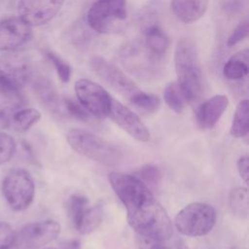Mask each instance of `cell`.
<instances>
[{
    "instance_id": "1",
    "label": "cell",
    "mask_w": 249,
    "mask_h": 249,
    "mask_svg": "<svg viewBox=\"0 0 249 249\" xmlns=\"http://www.w3.org/2000/svg\"><path fill=\"white\" fill-rule=\"evenodd\" d=\"M109 181L124 203L127 222L137 235L164 241L171 237V221L145 183L136 176L121 172H111Z\"/></svg>"
},
{
    "instance_id": "2",
    "label": "cell",
    "mask_w": 249,
    "mask_h": 249,
    "mask_svg": "<svg viewBox=\"0 0 249 249\" xmlns=\"http://www.w3.org/2000/svg\"><path fill=\"white\" fill-rule=\"evenodd\" d=\"M177 85L185 101L194 102L203 91V78L195 44L187 38L178 41L174 54Z\"/></svg>"
},
{
    "instance_id": "3",
    "label": "cell",
    "mask_w": 249,
    "mask_h": 249,
    "mask_svg": "<svg viewBox=\"0 0 249 249\" xmlns=\"http://www.w3.org/2000/svg\"><path fill=\"white\" fill-rule=\"evenodd\" d=\"M66 139L75 152L102 164L116 166L122 161V152L115 145L88 130L71 129Z\"/></svg>"
},
{
    "instance_id": "4",
    "label": "cell",
    "mask_w": 249,
    "mask_h": 249,
    "mask_svg": "<svg viewBox=\"0 0 249 249\" xmlns=\"http://www.w3.org/2000/svg\"><path fill=\"white\" fill-rule=\"evenodd\" d=\"M87 20L91 29L101 34L122 31L127 21L126 0H96L88 12Z\"/></svg>"
},
{
    "instance_id": "5",
    "label": "cell",
    "mask_w": 249,
    "mask_h": 249,
    "mask_svg": "<svg viewBox=\"0 0 249 249\" xmlns=\"http://www.w3.org/2000/svg\"><path fill=\"white\" fill-rule=\"evenodd\" d=\"M216 219V211L210 204L192 202L179 211L174 223L180 233L196 237L207 234L215 226Z\"/></svg>"
},
{
    "instance_id": "6",
    "label": "cell",
    "mask_w": 249,
    "mask_h": 249,
    "mask_svg": "<svg viewBox=\"0 0 249 249\" xmlns=\"http://www.w3.org/2000/svg\"><path fill=\"white\" fill-rule=\"evenodd\" d=\"M2 193L15 211H22L30 206L35 195V184L30 173L20 167L10 170L2 182Z\"/></svg>"
},
{
    "instance_id": "7",
    "label": "cell",
    "mask_w": 249,
    "mask_h": 249,
    "mask_svg": "<svg viewBox=\"0 0 249 249\" xmlns=\"http://www.w3.org/2000/svg\"><path fill=\"white\" fill-rule=\"evenodd\" d=\"M124 67L138 78H155L160 68V60L144 45L143 42L134 41L124 46L120 53Z\"/></svg>"
},
{
    "instance_id": "8",
    "label": "cell",
    "mask_w": 249,
    "mask_h": 249,
    "mask_svg": "<svg viewBox=\"0 0 249 249\" xmlns=\"http://www.w3.org/2000/svg\"><path fill=\"white\" fill-rule=\"evenodd\" d=\"M59 232L60 225L56 221L29 223L15 231L10 249H39L54 240Z\"/></svg>"
},
{
    "instance_id": "9",
    "label": "cell",
    "mask_w": 249,
    "mask_h": 249,
    "mask_svg": "<svg viewBox=\"0 0 249 249\" xmlns=\"http://www.w3.org/2000/svg\"><path fill=\"white\" fill-rule=\"evenodd\" d=\"M28 58L18 53L10 52L0 56V90L19 91L31 77Z\"/></svg>"
},
{
    "instance_id": "10",
    "label": "cell",
    "mask_w": 249,
    "mask_h": 249,
    "mask_svg": "<svg viewBox=\"0 0 249 249\" xmlns=\"http://www.w3.org/2000/svg\"><path fill=\"white\" fill-rule=\"evenodd\" d=\"M89 67L106 85L128 100L141 90L123 70L102 56H92Z\"/></svg>"
},
{
    "instance_id": "11",
    "label": "cell",
    "mask_w": 249,
    "mask_h": 249,
    "mask_svg": "<svg viewBox=\"0 0 249 249\" xmlns=\"http://www.w3.org/2000/svg\"><path fill=\"white\" fill-rule=\"evenodd\" d=\"M74 88L80 104L89 114L97 118L108 117L113 97L104 88L89 79L76 81Z\"/></svg>"
},
{
    "instance_id": "12",
    "label": "cell",
    "mask_w": 249,
    "mask_h": 249,
    "mask_svg": "<svg viewBox=\"0 0 249 249\" xmlns=\"http://www.w3.org/2000/svg\"><path fill=\"white\" fill-rule=\"evenodd\" d=\"M65 0H19L18 17L30 26H39L51 21L60 11Z\"/></svg>"
},
{
    "instance_id": "13",
    "label": "cell",
    "mask_w": 249,
    "mask_h": 249,
    "mask_svg": "<svg viewBox=\"0 0 249 249\" xmlns=\"http://www.w3.org/2000/svg\"><path fill=\"white\" fill-rule=\"evenodd\" d=\"M108 117L134 139L141 142L150 140V131L140 118L114 98L111 102Z\"/></svg>"
},
{
    "instance_id": "14",
    "label": "cell",
    "mask_w": 249,
    "mask_h": 249,
    "mask_svg": "<svg viewBox=\"0 0 249 249\" xmlns=\"http://www.w3.org/2000/svg\"><path fill=\"white\" fill-rule=\"evenodd\" d=\"M31 37V26L19 17H10L0 21V51L12 52Z\"/></svg>"
},
{
    "instance_id": "15",
    "label": "cell",
    "mask_w": 249,
    "mask_h": 249,
    "mask_svg": "<svg viewBox=\"0 0 249 249\" xmlns=\"http://www.w3.org/2000/svg\"><path fill=\"white\" fill-rule=\"evenodd\" d=\"M141 29L144 36V45L156 56L162 58L167 53L169 39L166 33L159 24L157 18L151 14L146 13L141 20Z\"/></svg>"
},
{
    "instance_id": "16",
    "label": "cell",
    "mask_w": 249,
    "mask_h": 249,
    "mask_svg": "<svg viewBox=\"0 0 249 249\" xmlns=\"http://www.w3.org/2000/svg\"><path fill=\"white\" fill-rule=\"evenodd\" d=\"M229 105V98L224 94H217L204 101L196 111V122L200 128H212Z\"/></svg>"
},
{
    "instance_id": "17",
    "label": "cell",
    "mask_w": 249,
    "mask_h": 249,
    "mask_svg": "<svg viewBox=\"0 0 249 249\" xmlns=\"http://www.w3.org/2000/svg\"><path fill=\"white\" fill-rule=\"evenodd\" d=\"M209 0H172L171 9L176 18L184 23H193L202 18Z\"/></svg>"
},
{
    "instance_id": "18",
    "label": "cell",
    "mask_w": 249,
    "mask_h": 249,
    "mask_svg": "<svg viewBox=\"0 0 249 249\" xmlns=\"http://www.w3.org/2000/svg\"><path fill=\"white\" fill-rule=\"evenodd\" d=\"M249 72V50H241L232 54L223 67V74L228 80H240Z\"/></svg>"
},
{
    "instance_id": "19",
    "label": "cell",
    "mask_w": 249,
    "mask_h": 249,
    "mask_svg": "<svg viewBox=\"0 0 249 249\" xmlns=\"http://www.w3.org/2000/svg\"><path fill=\"white\" fill-rule=\"evenodd\" d=\"M24 99L19 91L0 90V122L8 125L13 115L23 108Z\"/></svg>"
},
{
    "instance_id": "20",
    "label": "cell",
    "mask_w": 249,
    "mask_h": 249,
    "mask_svg": "<svg viewBox=\"0 0 249 249\" xmlns=\"http://www.w3.org/2000/svg\"><path fill=\"white\" fill-rule=\"evenodd\" d=\"M41 119V113L35 108H21L11 118L8 127L18 132L27 131Z\"/></svg>"
},
{
    "instance_id": "21",
    "label": "cell",
    "mask_w": 249,
    "mask_h": 249,
    "mask_svg": "<svg viewBox=\"0 0 249 249\" xmlns=\"http://www.w3.org/2000/svg\"><path fill=\"white\" fill-rule=\"evenodd\" d=\"M249 132V101L241 100L236 108L232 118L230 133L235 138H242Z\"/></svg>"
},
{
    "instance_id": "22",
    "label": "cell",
    "mask_w": 249,
    "mask_h": 249,
    "mask_svg": "<svg viewBox=\"0 0 249 249\" xmlns=\"http://www.w3.org/2000/svg\"><path fill=\"white\" fill-rule=\"evenodd\" d=\"M36 90L42 102L53 113H60L63 108V102L60 100L55 89L53 85L46 80H42L37 83Z\"/></svg>"
},
{
    "instance_id": "23",
    "label": "cell",
    "mask_w": 249,
    "mask_h": 249,
    "mask_svg": "<svg viewBox=\"0 0 249 249\" xmlns=\"http://www.w3.org/2000/svg\"><path fill=\"white\" fill-rule=\"evenodd\" d=\"M103 217L102 208L100 206L88 207L82 215L75 229L83 234H88L95 231L101 224Z\"/></svg>"
},
{
    "instance_id": "24",
    "label": "cell",
    "mask_w": 249,
    "mask_h": 249,
    "mask_svg": "<svg viewBox=\"0 0 249 249\" xmlns=\"http://www.w3.org/2000/svg\"><path fill=\"white\" fill-rule=\"evenodd\" d=\"M229 202L234 215L240 218H247L249 213V196L246 188L237 187L232 189L230 193Z\"/></svg>"
},
{
    "instance_id": "25",
    "label": "cell",
    "mask_w": 249,
    "mask_h": 249,
    "mask_svg": "<svg viewBox=\"0 0 249 249\" xmlns=\"http://www.w3.org/2000/svg\"><path fill=\"white\" fill-rule=\"evenodd\" d=\"M89 207V200L88 198L81 195V194H75L72 195L66 204L67 213L69 216L70 221L72 222L73 226L76 227L79 223L82 215Z\"/></svg>"
},
{
    "instance_id": "26",
    "label": "cell",
    "mask_w": 249,
    "mask_h": 249,
    "mask_svg": "<svg viewBox=\"0 0 249 249\" xmlns=\"http://www.w3.org/2000/svg\"><path fill=\"white\" fill-rule=\"evenodd\" d=\"M130 103L145 113H155L160 107V99L152 93L138 91L130 98Z\"/></svg>"
},
{
    "instance_id": "27",
    "label": "cell",
    "mask_w": 249,
    "mask_h": 249,
    "mask_svg": "<svg viewBox=\"0 0 249 249\" xmlns=\"http://www.w3.org/2000/svg\"><path fill=\"white\" fill-rule=\"evenodd\" d=\"M163 99L167 106L175 113H181L184 110L185 99L177 83H170L165 87Z\"/></svg>"
},
{
    "instance_id": "28",
    "label": "cell",
    "mask_w": 249,
    "mask_h": 249,
    "mask_svg": "<svg viewBox=\"0 0 249 249\" xmlns=\"http://www.w3.org/2000/svg\"><path fill=\"white\" fill-rule=\"evenodd\" d=\"M137 178L145 183L149 188H157L161 181V173L158 166L153 164H146L138 169L136 172Z\"/></svg>"
},
{
    "instance_id": "29",
    "label": "cell",
    "mask_w": 249,
    "mask_h": 249,
    "mask_svg": "<svg viewBox=\"0 0 249 249\" xmlns=\"http://www.w3.org/2000/svg\"><path fill=\"white\" fill-rule=\"evenodd\" d=\"M46 55L48 59L52 62V64L54 66L59 80L62 83H68L71 77V72H72L71 66L65 60H63L60 56H58L56 53L53 52H47Z\"/></svg>"
},
{
    "instance_id": "30",
    "label": "cell",
    "mask_w": 249,
    "mask_h": 249,
    "mask_svg": "<svg viewBox=\"0 0 249 249\" xmlns=\"http://www.w3.org/2000/svg\"><path fill=\"white\" fill-rule=\"evenodd\" d=\"M15 139L6 132H0V164L8 162L16 152Z\"/></svg>"
},
{
    "instance_id": "31",
    "label": "cell",
    "mask_w": 249,
    "mask_h": 249,
    "mask_svg": "<svg viewBox=\"0 0 249 249\" xmlns=\"http://www.w3.org/2000/svg\"><path fill=\"white\" fill-rule=\"evenodd\" d=\"M62 102H63V108L65 112L68 113L70 116L84 122L89 119V113L81 104L77 103L73 99L64 98Z\"/></svg>"
},
{
    "instance_id": "32",
    "label": "cell",
    "mask_w": 249,
    "mask_h": 249,
    "mask_svg": "<svg viewBox=\"0 0 249 249\" xmlns=\"http://www.w3.org/2000/svg\"><path fill=\"white\" fill-rule=\"evenodd\" d=\"M249 33V23L247 20L240 22L231 33L228 38L227 45L228 47H233L242 40H244Z\"/></svg>"
},
{
    "instance_id": "33",
    "label": "cell",
    "mask_w": 249,
    "mask_h": 249,
    "mask_svg": "<svg viewBox=\"0 0 249 249\" xmlns=\"http://www.w3.org/2000/svg\"><path fill=\"white\" fill-rule=\"evenodd\" d=\"M14 233L15 231L8 223L0 221V249H10Z\"/></svg>"
},
{
    "instance_id": "34",
    "label": "cell",
    "mask_w": 249,
    "mask_h": 249,
    "mask_svg": "<svg viewBox=\"0 0 249 249\" xmlns=\"http://www.w3.org/2000/svg\"><path fill=\"white\" fill-rule=\"evenodd\" d=\"M139 249H169L164 240L137 235Z\"/></svg>"
},
{
    "instance_id": "35",
    "label": "cell",
    "mask_w": 249,
    "mask_h": 249,
    "mask_svg": "<svg viewBox=\"0 0 249 249\" xmlns=\"http://www.w3.org/2000/svg\"><path fill=\"white\" fill-rule=\"evenodd\" d=\"M237 169L242 180L248 184L249 180V158L247 155L242 156L237 160Z\"/></svg>"
},
{
    "instance_id": "36",
    "label": "cell",
    "mask_w": 249,
    "mask_h": 249,
    "mask_svg": "<svg viewBox=\"0 0 249 249\" xmlns=\"http://www.w3.org/2000/svg\"><path fill=\"white\" fill-rule=\"evenodd\" d=\"M43 249H56V248H53V247H46V248H43Z\"/></svg>"
},
{
    "instance_id": "37",
    "label": "cell",
    "mask_w": 249,
    "mask_h": 249,
    "mask_svg": "<svg viewBox=\"0 0 249 249\" xmlns=\"http://www.w3.org/2000/svg\"><path fill=\"white\" fill-rule=\"evenodd\" d=\"M180 249H187V248L184 247V246H180Z\"/></svg>"
}]
</instances>
